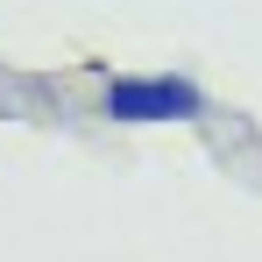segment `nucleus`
I'll return each mask as SVG.
<instances>
[{
	"label": "nucleus",
	"mask_w": 262,
	"mask_h": 262,
	"mask_svg": "<svg viewBox=\"0 0 262 262\" xmlns=\"http://www.w3.org/2000/svg\"><path fill=\"white\" fill-rule=\"evenodd\" d=\"M199 114H206V92L191 78H177V71L106 85V121H128V128H163V121H199Z\"/></svg>",
	"instance_id": "nucleus-1"
}]
</instances>
